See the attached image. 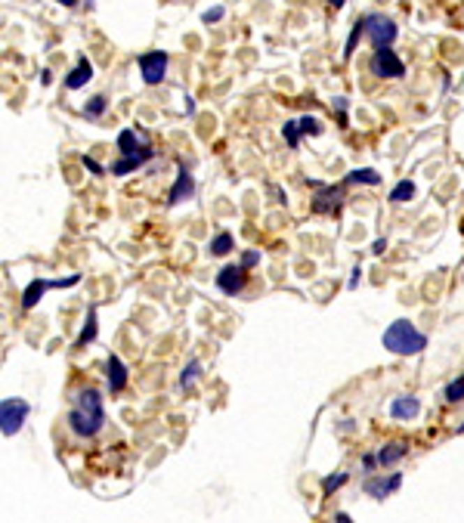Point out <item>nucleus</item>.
I'll list each match as a JSON object with an SVG mask.
<instances>
[{"mask_svg": "<svg viewBox=\"0 0 464 523\" xmlns=\"http://www.w3.org/2000/svg\"><path fill=\"white\" fill-rule=\"evenodd\" d=\"M68 431L81 440H90L105 427V406H103V393L96 387H84L75 393V406L68 412Z\"/></svg>", "mask_w": 464, "mask_h": 523, "instance_id": "f257e3e1", "label": "nucleus"}, {"mask_svg": "<svg viewBox=\"0 0 464 523\" xmlns=\"http://www.w3.org/2000/svg\"><path fill=\"white\" fill-rule=\"evenodd\" d=\"M381 341H384V347H387L390 353H396V356H418L421 350L427 347V334L418 332V328L412 325L409 319L390 322Z\"/></svg>", "mask_w": 464, "mask_h": 523, "instance_id": "f03ea898", "label": "nucleus"}, {"mask_svg": "<svg viewBox=\"0 0 464 523\" xmlns=\"http://www.w3.org/2000/svg\"><path fill=\"white\" fill-rule=\"evenodd\" d=\"M28 412H31L28 399H22V397H6L3 403H0V431H3V436H13V434L22 431Z\"/></svg>", "mask_w": 464, "mask_h": 523, "instance_id": "7ed1b4c3", "label": "nucleus"}, {"mask_svg": "<svg viewBox=\"0 0 464 523\" xmlns=\"http://www.w3.org/2000/svg\"><path fill=\"white\" fill-rule=\"evenodd\" d=\"M362 19H366V34H368L371 47H390L399 38V25L394 19L381 16V13H368V16H362Z\"/></svg>", "mask_w": 464, "mask_h": 523, "instance_id": "20e7f679", "label": "nucleus"}, {"mask_svg": "<svg viewBox=\"0 0 464 523\" xmlns=\"http://www.w3.org/2000/svg\"><path fill=\"white\" fill-rule=\"evenodd\" d=\"M368 71L375 78H390V81H396V78L405 75V66L390 47H375V53H371V59H368Z\"/></svg>", "mask_w": 464, "mask_h": 523, "instance_id": "39448f33", "label": "nucleus"}, {"mask_svg": "<svg viewBox=\"0 0 464 523\" xmlns=\"http://www.w3.org/2000/svg\"><path fill=\"white\" fill-rule=\"evenodd\" d=\"M81 282V273L68 276V279H31L28 282V288L22 291V310H31V307H38V300L44 297L47 288H71V285Z\"/></svg>", "mask_w": 464, "mask_h": 523, "instance_id": "423d86ee", "label": "nucleus"}, {"mask_svg": "<svg viewBox=\"0 0 464 523\" xmlns=\"http://www.w3.org/2000/svg\"><path fill=\"white\" fill-rule=\"evenodd\" d=\"M167 53L164 50H149V53H140L137 66H140V75L142 81L149 84V87H155V84L164 81V75H167Z\"/></svg>", "mask_w": 464, "mask_h": 523, "instance_id": "0eeeda50", "label": "nucleus"}, {"mask_svg": "<svg viewBox=\"0 0 464 523\" xmlns=\"http://www.w3.org/2000/svg\"><path fill=\"white\" fill-rule=\"evenodd\" d=\"M344 186H322L316 189V198H313V214H338L340 205H344Z\"/></svg>", "mask_w": 464, "mask_h": 523, "instance_id": "6e6552de", "label": "nucleus"}, {"mask_svg": "<svg viewBox=\"0 0 464 523\" xmlns=\"http://www.w3.org/2000/svg\"><path fill=\"white\" fill-rule=\"evenodd\" d=\"M192 196H195V177H192L189 168L180 161V164H177V183L170 186V192H167V205L174 207L180 202H189Z\"/></svg>", "mask_w": 464, "mask_h": 523, "instance_id": "1a4fd4ad", "label": "nucleus"}, {"mask_svg": "<svg viewBox=\"0 0 464 523\" xmlns=\"http://www.w3.org/2000/svg\"><path fill=\"white\" fill-rule=\"evenodd\" d=\"M245 285H248V270L241 267V263H239V267H223L217 273V288L223 291V295H230V297L241 295Z\"/></svg>", "mask_w": 464, "mask_h": 523, "instance_id": "9d476101", "label": "nucleus"}, {"mask_svg": "<svg viewBox=\"0 0 464 523\" xmlns=\"http://www.w3.org/2000/svg\"><path fill=\"white\" fill-rule=\"evenodd\" d=\"M399 486H403V474L394 471L390 477H368L362 489H366V496H371V499H387V496H394Z\"/></svg>", "mask_w": 464, "mask_h": 523, "instance_id": "9b49d317", "label": "nucleus"}, {"mask_svg": "<svg viewBox=\"0 0 464 523\" xmlns=\"http://www.w3.org/2000/svg\"><path fill=\"white\" fill-rule=\"evenodd\" d=\"M149 159H155V149H146V152H137V155H121V159L112 164V174H115V177H127L130 170L142 168Z\"/></svg>", "mask_w": 464, "mask_h": 523, "instance_id": "f8f14e48", "label": "nucleus"}, {"mask_svg": "<svg viewBox=\"0 0 464 523\" xmlns=\"http://www.w3.org/2000/svg\"><path fill=\"white\" fill-rule=\"evenodd\" d=\"M105 378H109V390L112 393H121L127 387V365L121 362L115 353H112L109 362H105Z\"/></svg>", "mask_w": 464, "mask_h": 523, "instance_id": "ddd939ff", "label": "nucleus"}, {"mask_svg": "<svg viewBox=\"0 0 464 523\" xmlns=\"http://www.w3.org/2000/svg\"><path fill=\"white\" fill-rule=\"evenodd\" d=\"M421 412V399L418 397H396L390 403V418L396 421H412Z\"/></svg>", "mask_w": 464, "mask_h": 523, "instance_id": "4468645a", "label": "nucleus"}, {"mask_svg": "<svg viewBox=\"0 0 464 523\" xmlns=\"http://www.w3.org/2000/svg\"><path fill=\"white\" fill-rule=\"evenodd\" d=\"M405 455H409V443H403V440H394V443H387V446L377 449V462H381V468H394V464H399Z\"/></svg>", "mask_w": 464, "mask_h": 523, "instance_id": "2eb2a0df", "label": "nucleus"}, {"mask_svg": "<svg viewBox=\"0 0 464 523\" xmlns=\"http://www.w3.org/2000/svg\"><path fill=\"white\" fill-rule=\"evenodd\" d=\"M93 78V66H90V59L87 56H81V59H77V66L68 71V78H66V87L68 90H81L84 84H87Z\"/></svg>", "mask_w": 464, "mask_h": 523, "instance_id": "dca6fc26", "label": "nucleus"}, {"mask_svg": "<svg viewBox=\"0 0 464 523\" xmlns=\"http://www.w3.org/2000/svg\"><path fill=\"white\" fill-rule=\"evenodd\" d=\"M146 149H152V146H149V142H142L137 137V131H130V127L118 133V152L121 155H137V152H146Z\"/></svg>", "mask_w": 464, "mask_h": 523, "instance_id": "f3484780", "label": "nucleus"}, {"mask_svg": "<svg viewBox=\"0 0 464 523\" xmlns=\"http://www.w3.org/2000/svg\"><path fill=\"white\" fill-rule=\"evenodd\" d=\"M347 186H377L381 183V174L377 170H371V168H356V170H350L347 174Z\"/></svg>", "mask_w": 464, "mask_h": 523, "instance_id": "a211bd4d", "label": "nucleus"}, {"mask_svg": "<svg viewBox=\"0 0 464 523\" xmlns=\"http://www.w3.org/2000/svg\"><path fill=\"white\" fill-rule=\"evenodd\" d=\"M96 341V307H90L87 310V322H84V328H81V334H77V341H75V347L81 350V347H87V344Z\"/></svg>", "mask_w": 464, "mask_h": 523, "instance_id": "6ab92c4d", "label": "nucleus"}, {"mask_svg": "<svg viewBox=\"0 0 464 523\" xmlns=\"http://www.w3.org/2000/svg\"><path fill=\"white\" fill-rule=\"evenodd\" d=\"M232 248H235L232 235H230V233H217V235L211 239V245H208V254H211V257H226Z\"/></svg>", "mask_w": 464, "mask_h": 523, "instance_id": "aec40b11", "label": "nucleus"}, {"mask_svg": "<svg viewBox=\"0 0 464 523\" xmlns=\"http://www.w3.org/2000/svg\"><path fill=\"white\" fill-rule=\"evenodd\" d=\"M412 198H415V183H412V180H399L394 189H390V202H394V205L412 202Z\"/></svg>", "mask_w": 464, "mask_h": 523, "instance_id": "412c9836", "label": "nucleus"}, {"mask_svg": "<svg viewBox=\"0 0 464 523\" xmlns=\"http://www.w3.org/2000/svg\"><path fill=\"white\" fill-rule=\"evenodd\" d=\"M198 375H202V362L189 360V362H186V369H183V375H180V387H183V390H189V387L198 381Z\"/></svg>", "mask_w": 464, "mask_h": 523, "instance_id": "4be33fe9", "label": "nucleus"}, {"mask_svg": "<svg viewBox=\"0 0 464 523\" xmlns=\"http://www.w3.org/2000/svg\"><path fill=\"white\" fill-rule=\"evenodd\" d=\"M282 137H285V142H288V149H297L301 146V124L297 121H285V127H282Z\"/></svg>", "mask_w": 464, "mask_h": 523, "instance_id": "5701e85b", "label": "nucleus"}, {"mask_svg": "<svg viewBox=\"0 0 464 523\" xmlns=\"http://www.w3.org/2000/svg\"><path fill=\"white\" fill-rule=\"evenodd\" d=\"M442 397H446L449 403H461V399H464V371L455 378V381H449V387H446V393H442Z\"/></svg>", "mask_w": 464, "mask_h": 523, "instance_id": "b1692460", "label": "nucleus"}, {"mask_svg": "<svg viewBox=\"0 0 464 523\" xmlns=\"http://www.w3.org/2000/svg\"><path fill=\"white\" fill-rule=\"evenodd\" d=\"M347 480H350V474H344V471H340V474H328L322 480V496H334V489H340Z\"/></svg>", "mask_w": 464, "mask_h": 523, "instance_id": "393cba45", "label": "nucleus"}, {"mask_svg": "<svg viewBox=\"0 0 464 523\" xmlns=\"http://www.w3.org/2000/svg\"><path fill=\"white\" fill-rule=\"evenodd\" d=\"M105 105H109V99H105V96H93L90 103L84 105V115H87V118H103Z\"/></svg>", "mask_w": 464, "mask_h": 523, "instance_id": "a878e982", "label": "nucleus"}, {"mask_svg": "<svg viewBox=\"0 0 464 523\" xmlns=\"http://www.w3.org/2000/svg\"><path fill=\"white\" fill-rule=\"evenodd\" d=\"M359 34H366V19H359V22L353 25V31H350L347 47H344V59H350V56H353V50H356V40H359Z\"/></svg>", "mask_w": 464, "mask_h": 523, "instance_id": "bb28decb", "label": "nucleus"}, {"mask_svg": "<svg viewBox=\"0 0 464 523\" xmlns=\"http://www.w3.org/2000/svg\"><path fill=\"white\" fill-rule=\"evenodd\" d=\"M81 164H84V168L90 170L93 177H105V168H103V164H99L96 159H90V155H84V159H81Z\"/></svg>", "mask_w": 464, "mask_h": 523, "instance_id": "cd10ccee", "label": "nucleus"}, {"mask_svg": "<svg viewBox=\"0 0 464 523\" xmlns=\"http://www.w3.org/2000/svg\"><path fill=\"white\" fill-rule=\"evenodd\" d=\"M257 263H260V251H245V254H241V267H245V270H254L257 267Z\"/></svg>", "mask_w": 464, "mask_h": 523, "instance_id": "c85d7f7f", "label": "nucleus"}, {"mask_svg": "<svg viewBox=\"0 0 464 523\" xmlns=\"http://www.w3.org/2000/svg\"><path fill=\"white\" fill-rule=\"evenodd\" d=\"M223 16H226V10H223V6H214V10H208L202 19L211 25V22H220V19H223Z\"/></svg>", "mask_w": 464, "mask_h": 523, "instance_id": "c756f323", "label": "nucleus"}, {"mask_svg": "<svg viewBox=\"0 0 464 523\" xmlns=\"http://www.w3.org/2000/svg\"><path fill=\"white\" fill-rule=\"evenodd\" d=\"M377 464H381V462H377V452H366V455H362V468H366V471H375Z\"/></svg>", "mask_w": 464, "mask_h": 523, "instance_id": "7c9ffc66", "label": "nucleus"}, {"mask_svg": "<svg viewBox=\"0 0 464 523\" xmlns=\"http://www.w3.org/2000/svg\"><path fill=\"white\" fill-rule=\"evenodd\" d=\"M359 279H362V270H359V267H353V276H350L347 288H350V291H353V288H356V285H359Z\"/></svg>", "mask_w": 464, "mask_h": 523, "instance_id": "2f4dec72", "label": "nucleus"}, {"mask_svg": "<svg viewBox=\"0 0 464 523\" xmlns=\"http://www.w3.org/2000/svg\"><path fill=\"white\" fill-rule=\"evenodd\" d=\"M384 248H387V239H375V245H371V254H384Z\"/></svg>", "mask_w": 464, "mask_h": 523, "instance_id": "473e14b6", "label": "nucleus"}, {"mask_svg": "<svg viewBox=\"0 0 464 523\" xmlns=\"http://www.w3.org/2000/svg\"><path fill=\"white\" fill-rule=\"evenodd\" d=\"M334 109H338L340 115H347V99H340V96H338V99H334Z\"/></svg>", "mask_w": 464, "mask_h": 523, "instance_id": "72a5a7b5", "label": "nucleus"}, {"mask_svg": "<svg viewBox=\"0 0 464 523\" xmlns=\"http://www.w3.org/2000/svg\"><path fill=\"white\" fill-rule=\"evenodd\" d=\"M186 115H195V103H192V96H186Z\"/></svg>", "mask_w": 464, "mask_h": 523, "instance_id": "f704fd0d", "label": "nucleus"}, {"mask_svg": "<svg viewBox=\"0 0 464 523\" xmlns=\"http://www.w3.org/2000/svg\"><path fill=\"white\" fill-rule=\"evenodd\" d=\"M334 520H338V523H350V514L347 511H338V514H334Z\"/></svg>", "mask_w": 464, "mask_h": 523, "instance_id": "c9c22d12", "label": "nucleus"}, {"mask_svg": "<svg viewBox=\"0 0 464 523\" xmlns=\"http://www.w3.org/2000/svg\"><path fill=\"white\" fill-rule=\"evenodd\" d=\"M344 3H347V0H328V6H334V10H340Z\"/></svg>", "mask_w": 464, "mask_h": 523, "instance_id": "e433bc0d", "label": "nucleus"}, {"mask_svg": "<svg viewBox=\"0 0 464 523\" xmlns=\"http://www.w3.org/2000/svg\"><path fill=\"white\" fill-rule=\"evenodd\" d=\"M53 3H62V6H75L77 0H53Z\"/></svg>", "mask_w": 464, "mask_h": 523, "instance_id": "4c0bfd02", "label": "nucleus"}, {"mask_svg": "<svg viewBox=\"0 0 464 523\" xmlns=\"http://www.w3.org/2000/svg\"><path fill=\"white\" fill-rule=\"evenodd\" d=\"M458 434H464V425H461V427H458Z\"/></svg>", "mask_w": 464, "mask_h": 523, "instance_id": "58836bf2", "label": "nucleus"}, {"mask_svg": "<svg viewBox=\"0 0 464 523\" xmlns=\"http://www.w3.org/2000/svg\"><path fill=\"white\" fill-rule=\"evenodd\" d=\"M461 233H464V220H461Z\"/></svg>", "mask_w": 464, "mask_h": 523, "instance_id": "ea45409f", "label": "nucleus"}]
</instances>
